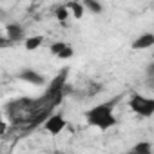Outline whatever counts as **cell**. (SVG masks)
Listing matches in <instances>:
<instances>
[{
  "instance_id": "6da1fadb",
  "label": "cell",
  "mask_w": 154,
  "mask_h": 154,
  "mask_svg": "<svg viewBox=\"0 0 154 154\" xmlns=\"http://www.w3.org/2000/svg\"><path fill=\"white\" fill-rule=\"evenodd\" d=\"M116 102L111 100V102H105V103H100V105H94L93 109H89L85 112V122L87 125L91 127H96L100 131H107L111 127L116 125V116L112 112Z\"/></svg>"
},
{
  "instance_id": "7a4b0ae2",
  "label": "cell",
  "mask_w": 154,
  "mask_h": 154,
  "mask_svg": "<svg viewBox=\"0 0 154 154\" xmlns=\"http://www.w3.org/2000/svg\"><path fill=\"white\" fill-rule=\"evenodd\" d=\"M129 107L138 114V116H143V118H150L154 114V98H147V96H141L138 93H134L129 100Z\"/></svg>"
},
{
  "instance_id": "3957f363",
  "label": "cell",
  "mask_w": 154,
  "mask_h": 154,
  "mask_svg": "<svg viewBox=\"0 0 154 154\" xmlns=\"http://www.w3.org/2000/svg\"><path fill=\"white\" fill-rule=\"evenodd\" d=\"M65 125H67V122H65V118H63L62 114H53V116L44 123L45 131H47L49 134H53V136L60 134V132L65 129Z\"/></svg>"
},
{
  "instance_id": "277c9868",
  "label": "cell",
  "mask_w": 154,
  "mask_h": 154,
  "mask_svg": "<svg viewBox=\"0 0 154 154\" xmlns=\"http://www.w3.org/2000/svg\"><path fill=\"white\" fill-rule=\"evenodd\" d=\"M18 78L24 80V82H29V84H35V85H44V76L40 72H36L35 69H24L18 72Z\"/></svg>"
},
{
  "instance_id": "5b68a950",
  "label": "cell",
  "mask_w": 154,
  "mask_h": 154,
  "mask_svg": "<svg viewBox=\"0 0 154 154\" xmlns=\"http://www.w3.org/2000/svg\"><path fill=\"white\" fill-rule=\"evenodd\" d=\"M6 36H8L13 44L22 42V40H24V27H22L20 24H17V22L8 24V26H6Z\"/></svg>"
},
{
  "instance_id": "8992f818",
  "label": "cell",
  "mask_w": 154,
  "mask_h": 154,
  "mask_svg": "<svg viewBox=\"0 0 154 154\" xmlns=\"http://www.w3.org/2000/svg\"><path fill=\"white\" fill-rule=\"evenodd\" d=\"M154 45V35L152 33H145L141 36H138L132 42V49L134 51H141V49H150Z\"/></svg>"
},
{
  "instance_id": "52a82bcc",
  "label": "cell",
  "mask_w": 154,
  "mask_h": 154,
  "mask_svg": "<svg viewBox=\"0 0 154 154\" xmlns=\"http://www.w3.org/2000/svg\"><path fill=\"white\" fill-rule=\"evenodd\" d=\"M127 154H152V145L149 141H138Z\"/></svg>"
},
{
  "instance_id": "ba28073f",
  "label": "cell",
  "mask_w": 154,
  "mask_h": 154,
  "mask_svg": "<svg viewBox=\"0 0 154 154\" xmlns=\"http://www.w3.org/2000/svg\"><path fill=\"white\" fill-rule=\"evenodd\" d=\"M67 9L72 13V17H74L76 20H80V18L84 17V9H85V6L80 4V2H69V4H67Z\"/></svg>"
},
{
  "instance_id": "9c48e42d",
  "label": "cell",
  "mask_w": 154,
  "mask_h": 154,
  "mask_svg": "<svg viewBox=\"0 0 154 154\" xmlns=\"http://www.w3.org/2000/svg\"><path fill=\"white\" fill-rule=\"evenodd\" d=\"M42 44H44V36H40V35L29 36V38L26 40V49H27V51H35V49H38Z\"/></svg>"
},
{
  "instance_id": "30bf717a",
  "label": "cell",
  "mask_w": 154,
  "mask_h": 154,
  "mask_svg": "<svg viewBox=\"0 0 154 154\" xmlns=\"http://www.w3.org/2000/svg\"><path fill=\"white\" fill-rule=\"evenodd\" d=\"M54 17L58 18V22H65L67 17H69V9H67V6H58V8L54 9Z\"/></svg>"
},
{
  "instance_id": "8fae6325",
  "label": "cell",
  "mask_w": 154,
  "mask_h": 154,
  "mask_svg": "<svg viewBox=\"0 0 154 154\" xmlns=\"http://www.w3.org/2000/svg\"><path fill=\"white\" fill-rule=\"evenodd\" d=\"M91 13H94V15H98V13H102L103 11V8H102V4H98V2H94V0H85V4H84Z\"/></svg>"
},
{
  "instance_id": "7c38bea8",
  "label": "cell",
  "mask_w": 154,
  "mask_h": 154,
  "mask_svg": "<svg viewBox=\"0 0 154 154\" xmlns=\"http://www.w3.org/2000/svg\"><path fill=\"white\" fill-rule=\"evenodd\" d=\"M65 47H67V44H65V42H56V44H53V45H51V49H49V51H51V54L60 56V54L65 51Z\"/></svg>"
},
{
  "instance_id": "4fadbf2b",
  "label": "cell",
  "mask_w": 154,
  "mask_h": 154,
  "mask_svg": "<svg viewBox=\"0 0 154 154\" xmlns=\"http://www.w3.org/2000/svg\"><path fill=\"white\" fill-rule=\"evenodd\" d=\"M72 54H74V51H72V49H71V47L67 45V47H65V51H63V53H62V54H60L58 58H63V60H65V58H71Z\"/></svg>"
},
{
  "instance_id": "5bb4252c",
  "label": "cell",
  "mask_w": 154,
  "mask_h": 154,
  "mask_svg": "<svg viewBox=\"0 0 154 154\" xmlns=\"http://www.w3.org/2000/svg\"><path fill=\"white\" fill-rule=\"evenodd\" d=\"M147 80H154V63L147 67Z\"/></svg>"
},
{
  "instance_id": "9a60e30c",
  "label": "cell",
  "mask_w": 154,
  "mask_h": 154,
  "mask_svg": "<svg viewBox=\"0 0 154 154\" xmlns=\"http://www.w3.org/2000/svg\"><path fill=\"white\" fill-rule=\"evenodd\" d=\"M0 45H2V47H9V45H13V42L8 36H2V38H0Z\"/></svg>"
},
{
  "instance_id": "2e32d148",
  "label": "cell",
  "mask_w": 154,
  "mask_h": 154,
  "mask_svg": "<svg viewBox=\"0 0 154 154\" xmlns=\"http://www.w3.org/2000/svg\"><path fill=\"white\" fill-rule=\"evenodd\" d=\"M0 129H2V134H6V132H8V122H6V120L0 123Z\"/></svg>"
},
{
  "instance_id": "e0dca14e",
  "label": "cell",
  "mask_w": 154,
  "mask_h": 154,
  "mask_svg": "<svg viewBox=\"0 0 154 154\" xmlns=\"http://www.w3.org/2000/svg\"><path fill=\"white\" fill-rule=\"evenodd\" d=\"M147 84L150 85V89H154V80H147Z\"/></svg>"
},
{
  "instance_id": "ac0fdd59",
  "label": "cell",
  "mask_w": 154,
  "mask_h": 154,
  "mask_svg": "<svg viewBox=\"0 0 154 154\" xmlns=\"http://www.w3.org/2000/svg\"><path fill=\"white\" fill-rule=\"evenodd\" d=\"M53 154H63V152H62V150H54Z\"/></svg>"
}]
</instances>
